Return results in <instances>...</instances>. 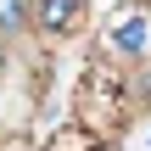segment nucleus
I'll return each instance as SVG.
<instances>
[{"instance_id":"obj_1","label":"nucleus","mask_w":151,"mask_h":151,"mask_svg":"<svg viewBox=\"0 0 151 151\" xmlns=\"http://www.w3.org/2000/svg\"><path fill=\"white\" fill-rule=\"evenodd\" d=\"M151 50V17L146 11H129L123 22L106 28V56H146Z\"/></svg>"},{"instance_id":"obj_2","label":"nucleus","mask_w":151,"mask_h":151,"mask_svg":"<svg viewBox=\"0 0 151 151\" xmlns=\"http://www.w3.org/2000/svg\"><path fill=\"white\" fill-rule=\"evenodd\" d=\"M34 22L56 39V34H73L78 22H84V0H39L34 6Z\"/></svg>"},{"instance_id":"obj_3","label":"nucleus","mask_w":151,"mask_h":151,"mask_svg":"<svg viewBox=\"0 0 151 151\" xmlns=\"http://www.w3.org/2000/svg\"><path fill=\"white\" fill-rule=\"evenodd\" d=\"M28 22H34V6H28V0H0V34H6V39H17Z\"/></svg>"},{"instance_id":"obj_4","label":"nucleus","mask_w":151,"mask_h":151,"mask_svg":"<svg viewBox=\"0 0 151 151\" xmlns=\"http://www.w3.org/2000/svg\"><path fill=\"white\" fill-rule=\"evenodd\" d=\"M0 73H6V50H0Z\"/></svg>"}]
</instances>
